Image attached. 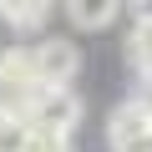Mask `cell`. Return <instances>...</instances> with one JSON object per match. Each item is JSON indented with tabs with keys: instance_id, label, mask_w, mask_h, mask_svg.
Listing matches in <instances>:
<instances>
[{
	"instance_id": "cell-2",
	"label": "cell",
	"mask_w": 152,
	"mask_h": 152,
	"mask_svg": "<svg viewBox=\"0 0 152 152\" xmlns=\"http://www.w3.org/2000/svg\"><path fill=\"white\" fill-rule=\"evenodd\" d=\"M36 71H31V51L10 46L0 51V117H26L31 96H36Z\"/></svg>"
},
{
	"instance_id": "cell-10",
	"label": "cell",
	"mask_w": 152,
	"mask_h": 152,
	"mask_svg": "<svg viewBox=\"0 0 152 152\" xmlns=\"http://www.w3.org/2000/svg\"><path fill=\"white\" fill-rule=\"evenodd\" d=\"M142 152H152V132H147V142H142Z\"/></svg>"
},
{
	"instance_id": "cell-6",
	"label": "cell",
	"mask_w": 152,
	"mask_h": 152,
	"mask_svg": "<svg viewBox=\"0 0 152 152\" xmlns=\"http://www.w3.org/2000/svg\"><path fill=\"white\" fill-rule=\"evenodd\" d=\"M0 20L10 31H20V36H31V31H41L51 20V5H41V0H5L0 5Z\"/></svg>"
},
{
	"instance_id": "cell-3",
	"label": "cell",
	"mask_w": 152,
	"mask_h": 152,
	"mask_svg": "<svg viewBox=\"0 0 152 152\" xmlns=\"http://www.w3.org/2000/svg\"><path fill=\"white\" fill-rule=\"evenodd\" d=\"M31 51V71H36V86H71V76L81 71V51L76 41H61V36H41L26 46Z\"/></svg>"
},
{
	"instance_id": "cell-1",
	"label": "cell",
	"mask_w": 152,
	"mask_h": 152,
	"mask_svg": "<svg viewBox=\"0 0 152 152\" xmlns=\"http://www.w3.org/2000/svg\"><path fill=\"white\" fill-rule=\"evenodd\" d=\"M81 96H76L71 86H41L26 107V127L31 132H51V137H71L76 127H81Z\"/></svg>"
},
{
	"instance_id": "cell-8",
	"label": "cell",
	"mask_w": 152,
	"mask_h": 152,
	"mask_svg": "<svg viewBox=\"0 0 152 152\" xmlns=\"http://www.w3.org/2000/svg\"><path fill=\"white\" fill-rule=\"evenodd\" d=\"M26 142H31L26 117H0V152H26Z\"/></svg>"
},
{
	"instance_id": "cell-4",
	"label": "cell",
	"mask_w": 152,
	"mask_h": 152,
	"mask_svg": "<svg viewBox=\"0 0 152 152\" xmlns=\"http://www.w3.org/2000/svg\"><path fill=\"white\" fill-rule=\"evenodd\" d=\"M147 132H152V117H147L137 102H122V107L112 112V122H107V137H112L117 152H142Z\"/></svg>"
},
{
	"instance_id": "cell-5",
	"label": "cell",
	"mask_w": 152,
	"mask_h": 152,
	"mask_svg": "<svg viewBox=\"0 0 152 152\" xmlns=\"http://www.w3.org/2000/svg\"><path fill=\"white\" fill-rule=\"evenodd\" d=\"M117 15H122L117 0H71V5H66V20L76 31H107Z\"/></svg>"
},
{
	"instance_id": "cell-9",
	"label": "cell",
	"mask_w": 152,
	"mask_h": 152,
	"mask_svg": "<svg viewBox=\"0 0 152 152\" xmlns=\"http://www.w3.org/2000/svg\"><path fill=\"white\" fill-rule=\"evenodd\" d=\"M26 152H76V147H71V137H51V132H31Z\"/></svg>"
},
{
	"instance_id": "cell-7",
	"label": "cell",
	"mask_w": 152,
	"mask_h": 152,
	"mask_svg": "<svg viewBox=\"0 0 152 152\" xmlns=\"http://www.w3.org/2000/svg\"><path fill=\"white\" fill-rule=\"evenodd\" d=\"M127 56H132V66L142 71V81H147V76H152V26H132Z\"/></svg>"
}]
</instances>
